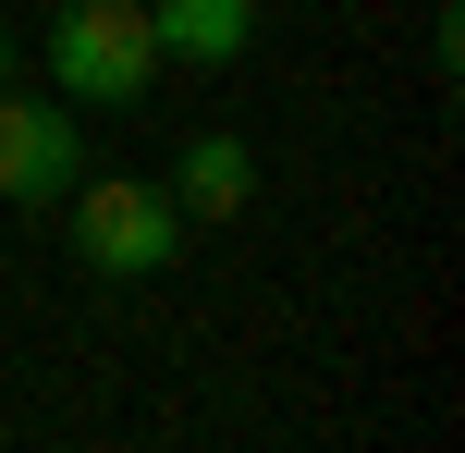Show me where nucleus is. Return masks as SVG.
<instances>
[{
  "label": "nucleus",
  "instance_id": "nucleus-1",
  "mask_svg": "<svg viewBox=\"0 0 465 453\" xmlns=\"http://www.w3.org/2000/svg\"><path fill=\"white\" fill-rule=\"evenodd\" d=\"M49 86L98 98V111H135L160 86V37H147V0H62L49 13Z\"/></svg>",
  "mask_w": 465,
  "mask_h": 453
},
{
  "label": "nucleus",
  "instance_id": "nucleus-2",
  "mask_svg": "<svg viewBox=\"0 0 465 453\" xmlns=\"http://www.w3.org/2000/svg\"><path fill=\"white\" fill-rule=\"evenodd\" d=\"M62 209H74V245H86V270H98V282H160V270L184 258V209H172V184L86 172Z\"/></svg>",
  "mask_w": 465,
  "mask_h": 453
},
{
  "label": "nucleus",
  "instance_id": "nucleus-3",
  "mask_svg": "<svg viewBox=\"0 0 465 453\" xmlns=\"http://www.w3.org/2000/svg\"><path fill=\"white\" fill-rule=\"evenodd\" d=\"M74 184H86V123H74V98L0 86V196H13V209H62Z\"/></svg>",
  "mask_w": 465,
  "mask_h": 453
},
{
  "label": "nucleus",
  "instance_id": "nucleus-4",
  "mask_svg": "<svg viewBox=\"0 0 465 453\" xmlns=\"http://www.w3.org/2000/svg\"><path fill=\"white\" fill-rule=\"evenodd\" d=\"M147 37H160V62L221 74V62H245V37H257V0H147Z\"/></svg>",
  "mask_w": 465,
  "mask_h": 453
},
{
  "label": "nucleus",
  "instance_id": "nucleus-5",
  "mask_svg": "<svg viewBox=\"0 0 465 453\" xmlns=\"http://www.w3.org/2000/svg\"><path fill=\"white\" fill-rule=\"evenodd\" d=\"M257 196V147L245 135H184V160H172V209L184 221H232Z\"/></svg>",
  "mask_w": 465,
  "mask_h": 453
},
{
  "label": "nucleus",
  "instance_id": "nucleus-6",
  "mask_svg": "<svg viewBox=\"0 0 465 453\" xmlns=\"http://www.w3.org/2000/svg\"><path fill=\"white\" fill-rule=\"evenodd\" d=\"M13 62H25V37H13V25H0V86H13Z\"/></svg>",
  "mask_w": 465,
  "mask_h": 453
}]
</instances>
